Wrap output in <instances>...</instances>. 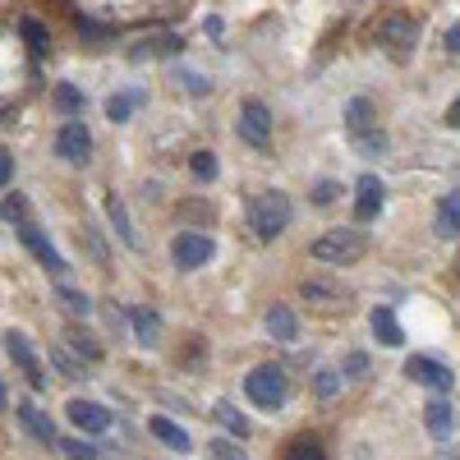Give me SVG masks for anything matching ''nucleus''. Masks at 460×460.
Listing matches in <instances>:
<instances>
[{
    "instance_id": "obj_33",
    "label": "nucleus",
    "mask_w": 460,
    "mask_h": 460,
    "mask_svg": "<svg viewBox=\"0 0 460 460\" xmlns=\"http://www.w3.org/2000/svg\"><path fill=\"white\" fill-rule=\"evenodd\" d=\"M60 451H65L69 460H97V447H93V442H84V438H69V442H60Z\"/></svg>"
},
{
    "instance_id": "obj_43",
    "label": "nucleus",
    "mask_w": 460,
    "mask_h": 460,
    "mask_svg": "<svg viewBox=\"0 0 460 460\" xmlns=\"http://www.w3.org/2000/svg\"><path fill=\"white\" fill-rule=\"evenodd\" d=\"M0 405H5V382H0Z\"/></svg>"
},
{
    "instance_id": "obj_8",
    "label": "nucleus",
    "mask_w": 460,
    "mask_h": 460,
    "mask_svg": "<svg viewBox=\"0 0 460 460\" xmlns=\"http://www.w3.org/2000/svg\"><path fill=\"white\" fill-rule=\"evenodd\" d=\"M405 377H410V382H419V387H433V392H451V382H456V373H451L447 364L429 359V355L405 359Z\"/></svg>"
},
{
    "instance_id": "obj_20",
    "label": "nucleus",
    "mask_w": 460,
    "mask_h": 460,
    "mask_svg": "<svg viewBox=\"0 0 460 460\" xmlns=\"http://www.w3.org/2000/svg\"><path fill=\"white\" fill-rule=\"evenodd\" d=\"M217 424H221L230 438H235V442H244V438H249V419H244L235 405H230V401H221V405H217Z\"/></svg>"
},
{
    "instance_id": "obj_22",
    "label": "nucleus",
    "mask_w": 460,
    "mask_h": 460,
    "mask_svg": "<svg viewBox=\"0 0 460 460\" xmlns=\"http://www.w3.org/2000/svg\"><path fill=\"white\" fill-rule=\"evenodd\" d=\"M129 323H134V336H138V345H157V332H162V323H157V314H152V309H129Z\"/></svg>"
},
{
    "instance_id": "obj_2",
    "label": "nucleus",
    "mask_w": 460,
    "mask_h": 460,
    "mask_svg": "<svg viewBox=\"0 0 460 460\" xmlns=\"http://www.w3.org/2000/svg\"><path fill=\"white\" fill-rule=\"evenodd\" d=\"M364 249H368V240H364L359 226H341V230H327V235L314 240V258L332 262V267H345V262L364 258Z\"/></svg>"
},
{
    "instance_id": "obj_7",
    "label": "nucleus",
    "mask_w": 460,
    "mask_h": 460,
    "mask_svg": "<svg viewBox=\"0 0 460 460\" xmlns=\"http://www.w3.org/2000/svg\"><path fill=\"white\" fill-rule=\"evenodd\" d=\"M19 240L28 244V253H32L37 262H42L51 277H65V272H69V267H65V258H60V249H56V244H51V240L42 235V226L23 221V226H19Z\"/></svg>"
},
{
    "instance_id": "obj_36",
    "label": "nucleus",
    "mask_w": 460,
    "mask_h": 460,
    "mask_svg": "<svg viewBox=\"0 0 460 460\" xmlns=\"http://www.w3.org/2000/svg\"><path fill=\"white\" fill-rule=\"evenodd\" d=\"M336 387H341V373L336 368H323L318 373V396H336Z\"/></svg>"
},
{
    "instance_id": "obj_10",
    "label": "nucleus",
    "mask_w": 460,
    "mask_h": 460,
    "mask_svg": "<svg viewBox=\"0 0 460 460\" xmlns=\"http://www.w3.org/2000/svg\"><path fill=\"white\" fill-rule=\"evenodd\" d=\"M377 37H382V47H392L396 56H405L414 47V37H419V23L410 14H387L377 23Z\"/></svg>"
},
{
    "instance_id": "obj_21",
    "label": "nucleus",
    "mask_w": 460,
    "mask_h": 460,
    "mask_svg": "<svg viewBox=\"0 0 460 460\" xmlns=\"http://www.w3.org/2000/svg\"><path fill=\"white\" fill-rule=\"evenodd\" d=\"M106 217H111V226H115V235H120L129 249H138V235H134L129 212H125V203H120V199H106Z\"/></svg>"
},
{
    "instance_id": "obj_17",
    "label": "nucleus",
    "mask_w": 460,
    "mask_h": 460,
    "mask_svg": "<svg viewBox=\"0 0 460 460\" xmlns=\"http://www.w3.org/2000/svg\"><path fill=\"white\" fill-rule=\"evenodd\" d=\"M152 438L166 442L171 451H189V433L175 424V419H166V414H152Z\"/></svg>"
},
{
    "instance_id": "obj_13",
    "label": "nucleus",
    "mask_w": 460,
    "mask_h": 460,
    "mask_svg": "<svg viewBox=\"0 0 460 460\" xmlns=\"http://www.w3.org/2000/svg\"><path fill=\"white\" fill-rule=\"evenodd\" d=\"M368 323H373V336H377L382 345H387V350H396V345H405V332H401V323H396V314L387 309V304H377Z\"/></svg>"
},
{
    "instance_id": "obj_31",
    "label": "nucleus",
    "mask_w": 460,
    "mask_h": 460,
    "mask_svg": "<svg viewBox=\"0 0 460 460\" xmlns=\"http://www.w3.org/2000/svg\"><path fill=\"white\" fill-rule=\"evenodd\" d=\"M23 37H28V42H32V51H37V56H42V51L51 47V37H47V28L37 23V19H23Z\"/></svg>"
},
{
    "instance_id": "obj_12",
    "label": "nucleus",
    "mask_w": 460,
    "mask_h": 460,
    "mask_svg": "<svg viewBox=\"0 0 460 460\" xmlns=\"http://www.w3.org/2000/svg\"><path fill=\"white\" fill-rule=\"evenodd\" d=\"M65 414H69V424L84 429V433H106V429H111V414H106V405H97V401H69Z\"/></svg>"
},
{
    "instance_id": "obj_27",
    "label": "nucleus",
    "mask_w": 460,
    "mask_h": 460,
    "mask_svg": "<svg viewBox=\"0 0 460 460\" xmlns=\"http://www.w3.org/2000/svg\"><path fill=\"white\" fill-rule=\"evenodd\" d=\"M189 171H194V180L212 184L217 180V152H194V157H189Z\"/></svg>"
},
{
    "instance_id": "obj_40",
    "label": "nucleus",
    "mask_w": 460,
    "mask_h": 460,
    "mask_svg": "<svg viewBox=\"0 0 460 460\" xmlns=\"http://www.w3.org/2000/svg\"><path fill=\"white\" fill-rule=\"evenodd\" d=\"M180 217H199V221H212V208H208V203H199V208H194V203H184V208H180Z\"/></svg>"
},
{
    "instance_id": "obj_11",
    "label": "nucleus",
    "mask_w": 460,
    "mask_h": 460,
    "mask_svg": "<svg viewBox=\"0 0 460 460\" xmlns=\"http://www.w3.org/2000/svg\"><path fill=\"white\" fill-rule=\"evenodd\" d=\"M382 203H387V189H382V180H377V175H359V184H355V221L368 226V221L382 212Z\"/></svg>"
},
{
    "instance_id": "obj_23",
    "label": "nucleus",
    "mask_w": 460,
    "mask_h": 460,
    "mask_svg": "<svg viewBox=\"0 0 460 460\" xmlns=\"http://www.w3.org/2000/svg\"><path fill=\"white\" fill-rule=\"evenodd\" d=\"M184 42L175 32H162V37H147V42H138V51H134V60H147V56H175Z\"/></svg>"
},
{
    "instance_id": "obj_41",
    "label": "nucleus",
    "mask_w": 460,
    "mask_h": 460,
    "mask_svg": "<svg viewBox=\"0 0 460 460\" xmlns=\"http://www.w3.org/2000/svg\"><path fill=\"white\" fill-rule=\"evenodd\" d=\"M10 175H14V157H10V152H0V189L10 184Z\"/></svg>"
},
{
    "instance_id": "obj_32",
    "label": "nucleus",
    "mask_w": 460,
    "mask_h": 460,
    "mask_svg": "<svg viewBox=\"0 0 460 460\" xmlns=\"http://www.w3.org/2000/svg\"><path fill=\"white\" fill-rule=\"evenodd\" d=\"M355 147L364 152V157H377V152L387 147V134H382V129H368V134H359V138H355Z\"/></svg>"
},
{
    "instance_id": "obj_42",
    "label": "nucleus",
    "mask_w": 460,
    "mask_h": 460,
    "mask_svg": "<svg viewBox=\"0 0 460 460\" xmlns=\"http://www.w3.org/2000/svg\"><path fill=\"white\" fill-rule=\"evenodd\" d=\"M447 51H451V56H456V51H460V28H456V23H451V28H447Z\"/></svg>"
},
{
    "instance_id": "obj_24",
    "label": "nucleus",
    "mask_w": 460,
    "mask_h": 460,
    "mask_svg": "<svg viewBox=\"0 0 460 460\" xmlns=\"http://www.w3.org/2000/svg\"><path fill=\"white\" fill-rule=\"evenodd\" d=\"M56 299L65 304V314H74V318H88V314H93V299H88L84 290H69V286H60V290H56Z\"/></svg>"
},
{
    "instance_id": "obj_38",
    "label": "nucleus",
    "mask_w": 460,
    "mask_h": 460,
    "mask_svg": "<svg viewBox=\"0 0 460 460\" xmlns=\"http://www.w3.org/2000/svg\"><path fill=\"white\" fill-rule=\"evenodd\" d=\"M79 32H84V37H111V28L97 23V19H79Z\"/></svg>"
},
{
    "instance_id": "obj_37",
    "label": "nucleus",
    "mask_w": 460,
    "mask_h": 460,
    "mask_svg": "<svg viewBox=\"0 0 460 460\" xmlns=\"http://www.w3.org/2000/svg\"><path fill=\"white\" fill-rule=\"evenodd\" d=\"M368 368V359L364 355H345V364H341V377H359Z\"/></svg>"
},
{
    "instance_id": "obj_6",
    "label": "nucleus",
    "mask_w": 460,
    "mask_h": 460,
    "mask_svg": "<svg viewBox=\"0 0 460 460\" xmlns=\"http://www.w3.org/2000/svg\"><path fill=\"white\" fill-rule=\"evenodd\" d=\"M56 152H60L69 166H88V162H93V134L84 129V120L60 125V134H56Z\"/></svg>"
},
{
    "instance_id": "obj_19",
    "label": "nucleus",
    "mask_w": 460,
    "mask_h": 460,
    "mask_svg": "<svg viewBox=\"0 0 460 460\" xmlns=\"http://www.w3.org/2000/svg\"><path fill=\"white\" fill-rule=\"evenodd\" d=\"M456 230H460V199L456 194H442L438 199V235L442 240H456Z\"/></svg>"
},
{
    "instance_id": "obj_4",
    "label": "nucleus",
    "mask_w": 460,
    "mask_h": 460,
    "mask_svg": "<svg viewBox=\"0 0 460 460\" xmlns=\"http://www.w3.org/2000/svg\"><path fill=\"white\" fill-rule=\"evenodd\" d=\"M212 253H217V244H212V235H203V230H184V235L171 244V258H175L180 272H194V267L212 262Z\"/></svg>"
},
{
    "instance_id": "obj_16",
    "label": "nucleus",
    "mask_w": 460,
    "mask_h": 460,
    "mask_svg": "<svg viewBox=\"0 0 460 460\" xmlns=\"http://www.w3.org/2000/svg\"><path fill=\"white\" fill-rule=\"evenodd\" d=\"M345 129H350V138H359V134L377 129V120H373V106H368V97H355L350 106H345Z\"/></svg>"
},
{
    "instance_id": "obj_28",
    "label": "nucleus",
    "mask_w": 460,
    "mask_h": 460,
    "mask_svg": "<svg viewBox=\"0 0 460 460\" xmlns=\"http://www.w3.org/2000/svg\"><path fill=\"white\" fill-rule=\"evenodd\" d=\"M286 460H327V456H323V442L318 438H299V442H290Z\"/></svg>"
},
{
    "instance_id": "obj_15",
    "label": "nucleus",
    "mask_w": 460,
    "mask_h": 460,
    "mask_svg": "<svg viewBox=\"0 0 460 460\" xmlns=\"http://www.w3.org/2000/svg\"><path fill=\"white\" fill-rule=\"evenodd\" d=\"M424 424H429L433 438H451V433H456V405H451V401H429Z\"/></svg>"
},
{
    "instance_id": "obj_39",
    "label": "nucleus",
    "mask_w": 460,
    "mask_h": 460,
    "mask_svg": "<svg viewBox=\"0 0 460 460\" xmlns=\"http://www.w3.org/2000/svg\"><path fill=\"white\" fill-rule=\"evenodd\" d=\"M180 84H184L189 93H199V97L208 93V79H199V74H180Z\"/></svg>"
},
{
    "instance_id": "obj_5",
    "label": "nucleus",
    "mask_w": 460,
    "mask_h": 460,
    "mask_svg": "<svg viewBox=\"0 0 460 460\" xmlns=\"http://www.w3.org/2000/svg\"><path fill=\"white\" fill-rule=\"evenodd\" d=\"M0 341H5V355H10V359L23 368V377L32 382V392H42V387H47V368H42V359H37V350L28 345V336H23V332H5Z\"/></svg>"
},
{
    "instance_id": "obj_1",
    "label": "nucleus",
    "mask_w": 460,
    "mask_h": 460,
    "mask_svg": "<svg viewBox=\"0 0 460 460\" xmlns=\"http://www.w3.org/2000/svg\"><path fill=\"white\" fill-rule=\"evenodd\" d=\"M249 226H253V235L262 244H272L281 230L290 226V199L281 194V189H267V194H258L249 203Z\"/></svg>"
},
{
    "instance_id": "obj_14",
    "label": "nucleus",
    "mask_w": 460,
    "mask_h": 460,
    "mask_svg": "<svg viewBox=\"0 0 460 460\" xmlns=\"http://www.w3.org/2000/svg\"><path fill=\"white\" fill-rule=\"evenodd\" d=\"M19 424H23V429H28V433H32L37 442H42V447H51V442H56V429H51V419H47L42 410H37L32 401H23V405H19Z\"/></svg>"
},
{
    "instance_id": "obj_26",
    "label": "nucleus",
    "mask_w": 460,
    "mask_h": 460,
    "mask_svg": "<svg viewBox=\"0 0 460 460\" xmlns=\"http://www.w3.org/2000/svg\"><path fill=\"white\" fill-rule=\"evenodd\" d=\"M134 106H138V93H115V97L106 102V115L120 125V120H129V115H134Z\"/></svg>"
},
{
    "instance_id": "obj_29",
    "label": "nucleus",
    "mask_w": 460,
    "mask_h": 460,
    "mask_svg": "<svg viewBox=\"0 0 460 460\" xmlns=\"http://www.w3.org/2000/svg\"><path fill=\"white\" fill-rule=\"evenodd\" d=\"M65 341H69V345H74V350H79V355H84L88 364H97V359H102V345H97L93 336H84V332H69Z\"/></svg>"
},
{
    "instance_id": "obj_34",
    "label": "nucleus",
    "mask_w": 460,
    "mask_h": 460,
    "mask_svg": "<svg viewBox=\"0 0 460 460\" xmlns=\"http://www.w3.org/2000/svg\"><path fill=\"white\" fill-rule=\"evenodd\" d=\"M208 451H212V460H244V447H240V442H230V438H217Z\"/></svg>"
},
{
    "instance_id": "obj_3",
    "label": "nucleus",
    "mask_w": 460,
    "mask_h": 460,
    "mask_svg": "<svg viewBox=\"0 0 460 460\" xmlns=\"http://www.w3.org/2000/svg\"><path fill=\"white\" fill-rule=\"evenodd\" d=\"M244 392L258 410H281L286 405V373L277 364H258L249 377H244Z\"/></svg>"
},
{
    "instance_id": "obj_9",
    "label": "nucleus",
    "mask_w": 460,
    "mask_h": 460,
    "mask_svg": "<svg viewBox=\"0 0 460 460\" xmlns=\"http://www.w3.org/2000/svg\"><path fill=\"white\" fill-rule=\"evenodd\" d=\"M240 134L253 143V147H267V138H272V111H267V102L249 97L240 106Z\"/></svg>"
},
{
    "instance_id": "obj_35",
    "label": "nucleus",
    "mask_w": 460,
    "mask_h": 460,
    "mask_svg": "<svg viewBox=\"0 0 460 460\" xmlns=\"http://www.w3.org/2000/svg\"><path fill=\"white\" fill-rule=\"evenodd\" d=\"M336 194H341V184H336V180H318V184H314V203H318V208H327Z\"/></svg>"
},
{
    "instance_id": "obj_18",
    "label": "nucleus",
    "mask_w": 460,
    "mask_h": 460,
    "mask_svg": "<svg viewBox=\"0 0 460 460\" xmlns=\"http://www.w3.org/2000/svg\"><path fill=\"white\" fill-rule=\"evenodd\" d=\"M295 332H299L295 314L286 309V304H272V309H267V336L272 341H295Z\"/></svg>"
},
{
    "instance_id": "obj_25",
    "label": "nucleus",
    "mask_w": 460,
    "mask_h": 460,
    "mask_svg": "<svg viewBox=\"0 0 460 460\" xmlns=\"http://www.w3.org/2000/svg\"><path fill=\"white\" fill-rule=\"evenodd\" d=\"M51 102H56V111H65V115H79V111H84V93L74 88V84H60V88L51 93Z\"/></svg>"
},
{
    "instance_id": "obj_30",
    "label": "nucleus",
    "mask_w": 460,
    "mask_h": 460,
    "mask_svg": "<svg viewBox=\"0 0 460 460\" xmlns=\"http://www.w3.org/2000/svg\"><path fill=\"white\" fill-rule=\"evenodd\" d=\"M0 217L14 221V226H23V221H28V199H23V194H10L5 203H0Z\"/></svg>"
}]
</instances>
